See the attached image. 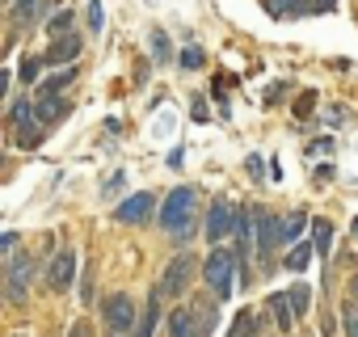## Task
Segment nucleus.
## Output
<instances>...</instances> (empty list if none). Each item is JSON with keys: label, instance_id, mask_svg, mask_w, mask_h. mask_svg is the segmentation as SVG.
I'll return each instance as SVG.
<instances>
[{"label": "nucleus", "instance_id": "obj_1", "mask_svg": "<svg viewBox=\"0 0 358 337\" xmlns=\"http://www.w3.org/2000/svg\"><path fill=\"white\" fill-rule=\"evenodd\" d=\"M194 211H199V190L194 186H177L169 190V199L160 203V228L177 241L186 245L194 236Z\"/></svg>", "mask_w": 358, "mask_h": 337}, {"label": "nucleus", "instance_id": "obj_2", "mask_svg": "<svg viewBox=\"0 0 358 337\" xmlns=\"http://www.w3.org/2000/svg\"><path fill=\"white\" fill-rule=\"evenodd\" d=\"M236 266H241V257H236L232 249H220V245H215L211 257L203 261V278H207V287L215 291V299H228V295L236 291V274H232Z\"/></svg>", "mask_w": 358, "mask_h": 337}, {"label": "nucleus", "instance_id": "obj_3", "mask_svg": "<svg viewBox=\"0 0 358 337\" xmlns=\"http://www.w3.org/2000/svg\"><path fill=\"white\" fill-rule=\"evenodd\" d=\"M30 278H34V253L13 249V253L5 257V295H9V303L26 308V299H30Z\"/></svg>", "mask_w": 358, "mask_h": 337}, {"label": "nucleus", "instance_id": "obj_4", "mask_svg": "<svg viewBox=\"0 0 358 337\" xmlns=\"http://www.w3.org/2000/svg\"><path fill=\"white\" fill-rule=\"evenodd\" d=\"M253 224H257V249H262V261L274 266V253L287 245V241H282V220H278L274 211L253 207Z\"/></svg>", "mask_w": 358, "mask_h": 337}, {"label": "nucleus", "instance_id": "obj_5", "mask_svg": "<svg viewBox=\"0 0 358 337\" xmlns=\"http://www.w3.org/2000/svg\"><path fill=\"white\" fill-rule=\"evenodd\" d=\"M101 312H106V324H110V329H118V333H135V329H139V316H143V312L135 308V299H131V295H122V291H118V295H110V299L101 303Z\"/></svg>", "mask_w": 358, "mask_h": 337}, {"label": "nucleus", "instance_id": "obj_6", "mask_svg": "<svg viewBox=\"0 0 358 337\" xmlns=\"http://www.w3.org/2000/svg\"><path fill=\"white\" fill-rule=\"evenodd\" d=\"M190 278H194V257L182 253V257L169 261V270H164V278H160V291H169V299H177V295H186Z\"/></svg>", "mask_w": 358, "mask_h": 337}, {"label": "nucleus", "instance_id": "obj_7", "mask_svg": "<svg viewBox=\"0 0 358 337\" xmlns=\"http://www.w3.org/2000/svg\"><path fill=\"white\" fill-rule=\"evenodd\" d=\"M232 224H236V207L228 199H215L211 211H207V241L220 245L224 236H232Z\"/></svg>", "mask_w": 358, "mask_h": 337}, {"label": "nucleus", "instance_id": "obj_8", "mask_svg": "<svg viewBox=\"0 0 358 337\" xmlns=\"http://www.w3.org/2000/svg\"><path fill=\"white\" fill-rule=\"evenodd\" d=\"M152 211H156V194L139 190V194H131V199H122V203L114 207V220H118V224H143Z\"/></svg>", "mask_w": 358, "mask_h": 337}, {"label": "nucleus", "instance_id": "obj_9", "mask_svg": "<svg viewBox=\"0 0 358 337\" xmlns=\"http://www.w3.org/2000/svg\"><path fill=\"white\" fill-rule=\"evenodd\" d=\"M72 282H76V253L72 249H59L51 257V266H47V287L51 291H68Z\"/></svg>", "mask_w": 358, "mask_h": 337}, {"label": "nucleus", "instance_id": "obj_10", "mask_svg": "<svg viewBox=\"0 0 358 337\" xmlns=\"http://www.w3.org/2000/svg\"><path fill=\"white\" fill-rule=\"evenodd\" d=\"M169 337H203V324L194 316V303H182L169 312Z\"/></svg>", "mask_w": 358, "mask_h": 337}, {"label": "nucleus", "instance_id": "obj_11", "mask_svg": "<svg viewBox=\"0 0 358 337\" xmlns=\"http://www.w3.org/2000/svg\"><path fill=\"white\" fill-rule=\"evenodd\" d=\"M34 110H38V118H43L47 127H55L59 118H68V110H72V101H68L64 93H38V101H34Z\"/></svg>", "mask_w": 358, "mask_h": 337}, {"label": "nucleus", "instance_id": "obj_12", "mask_svg": "<svg viewBox=\"0 0 358 337\" xmlns=\"http://www.w3.org/2000/svg\"><path fill=\"white\" fill-rule=\"evenodd\" d=\"M76 55H80V38L76 34H55V43L47 47V64H59V68L76 64Z\"/></svg>", "mask_w": 358, "mask_h": 337}, {"label": "nucleus", "instance_id": "obj_13", "mask_svg": "<svg viewBox=\"0 0 358 337\" xmlns=\"http://www.w3.org/2000/svg\"><path fill=\"white\" fill-rule=\"evenodd\" d=\"M43 139H47V122H43V118H30V122L13 127V148H26V152H34Z\"/></svg>", "mask_w": 358, "mask_h": 337}, {"label": "nucleus", "instance_id": "obj_14", "mask_svg": "<svg viewBox=\"0 0 358 337\" xmlns=\"http://www.w3.org/2000/svg\"><path fill=\"white\" fill-rule=\"evenodd\" d=\"M270 312H274V324L282 333H291V324L299 320L295 316V303H291V291H270Z\"/></svg>", "mask_w": 358, "mask_h": 337}, {"label": "nucleus", "instance_id": "obj_15", "mask_svg": "<svg viewBox=\"0 0 358 337\" xmlns=\"http://www.w3.org/2000/svg\"><path fill=\"white\" fill-rule=\"evenodd\" d=\"M160 282L152 287V295H148V303H143V316H139V329H135V337H156V324H160Z\"/></svg>", "mask_w": 358, "mask_h": 337}, {"label": "nucleus", "instance_id": "obj_16", "mask_svg": "<svg viewBox=\"0 0 358 337\" xmlns=\"http://www.w3.org/2000/svg\"><path fill=\"white\" fill-rule=\"evenodd\" d=\"M312 253H316V245H312V241H299V245H291V249H287V257H282V270H291V274H303V270H308V261H312Z\"/></svg>", "mask_w": 358, "mask_h": 337}, {"label": "nucleus", "instance_id": "obj_17", "mask_svg": "<svg viewBox=\"0 0 358 337\" xmlns=\"http://www.w3.org/2000/svg\"><path fill=\"white\" fill-rule=\"evenodd\" d=\"M194 316L203 324V337H211L220 324V299H194Z\"/></svg>", "mask_w": 358, "mask_h": 337}, {"label": "nucleus", "instance_id": "obj_18", "mask_svg": "<svg viewBox=\"0 0 358 337\" xmlns=\"http://www.w3.org/2000/svg\"><path fill=\"white\" fill-rule=\"evenodd\" d=\"M257 329H262L257 312H253V308H241L236 320H232V329H228V337H257Z\"/></svg>", "mask_w": 358, "mask_h": 337}, {"label": "nucleus", "instance_id": "obj_19", "mask_svg": "<svg viewBox=\"0 0 358 337\" xmlns=\"http://www.w3.org/2000/svg\"><path fill=\"white\" fill-rule=\"evenodd\" d=\"M55 0H13V22L17 26H26V22H34L43 9H51Z\"/></svg>", "mask_w": 358, "mask_h": 337}, {"label": "nucleus", "instance_id": "obj_20", "mask_svg": "<svg viewBox=\"0 0 358 337\" xmlns=\"http://www.w3.org/2000/svg\"><path fill=\"white\" fill-rule=\"evenodd\" d=\"M303 228H312V220H308L303 211H291V215H282V241H287V245H299Z\"/></svg>", "mask_w": 358, "mask_h": 337}, {"label": "nucleus", "instance_id": "obj_21", "mask_svg": "<svg viewBox=\"0 0 358 337\" xmlns=\"http://www.w3.org/2000/svg\"><path fill=\"white\" fill-rule=\"evenodd\" d=\"M312 245H316L320 257L333 253V224H329V220H312Z\"/></svg>", "mask_w": 358, "mask_h": 337}, {"label": "nucleus", "instance_id": "obj_22", "mask_svg": "<svg viewBox=\"0 0 358 337\" xmlns=\"http://www.w3.org/2000/svg\"><path fill=\"white\" fill-rule=\"evenodd\" d=\"M76 80V68L68 64V68H59L55 76H47V80H38V93H59V89H68Z\"/></svg>", "mask_w": 358, "mask_h": 337}, {"label": "nucleus", "instance_id": "obj_23", "mask_svg": "<svg viewBox=\"0 0 358 337\" xmlns=\"http://www.w3.org/2000/svg\"><path fill=\"white\" fill-rule=\"evenodd\" d=\"M43 64H47V55H26V59H22V68H17V76L34 85V80H43Z\"/></svg>", "mask_w": 358, "mask_h": 337}, {"label": "nucleus", "instance_id": "obj_24", "mask_svg": "<svg viewBox=\"0 0 358 337\" xmlns=\"http://www.w3.org/2000/svg\"><path fill=\"white\" fill-rule=\"evenodd\" d=\"M30 118H38L34 101H22V97H17V101L9 106V122H13V127H22V122H30Z\"/></svg>", "mask_w": 358, "mask_h": 337}, {"label": "nucleus", "instance_id": "obj_25", "mask_svg": "<svg viewBox=\"0 0 358 337\" xmlns=\"http://www.w3.org/2000/svg\"><path fill=\"white\" fill-rule=\"evenodd\" d=\"M291 303H295V316H303V312L312 308V287H308V282H295V287H291Z\"/></svg>", "mask_w": 358, "mask_h": 337}, {"label": "nucleus", "instance_id": "obj_26", "mask_svg": "<svg viewBox=\"0 0 358 337\" xmlns=\"http://www.w3.org/2000/svg\"><path fill=\"white\" fill-rule=\"evenodd\" d=\"M177 64H182V72H199V68H203V47H194V43H190L182 55H177Z\"/></svg>", "mask_w": 358, "mask_h": 337}, {"label": "nucleus", "instance_id": "obj_27", "mask_svg": "<svg viewBox=\"0 0 358 337\" xmlns=\"http://www.w3.org/2000/svg\"><path fill=\"white\" fill-rule=\"evenodd\" d=\"M152 55H156V64H169L173 47H169V34L164 30H152Z\"/></svg>", "mask_w": 358, "mask_h": 337}, {"label": "nucleus", "instance_id": "obj_28", "mask_svg": "<svg viewBox=\"0 0 358 337\" xmlns=\"http://www.w3.org/2000/svg\"><path fill=\"white\" fill-rule=\"evenodd\" d=\"M68 26H72V9H55V13H51V22H47V34L55 38V34H64Z\"/></svg>", "mask_w": 358, "mask_h": 337}, {"label": "nucleus", "instance_id": "obj_29", "mask_svg": "<svg viewBox=\"0 0 358 337\" xmlns=\"http://www.w3.org/2000/svg\"><path fill=\"white\" fill-rule=\"evenodd\" d=\"M341 320H345V337H358V299H350L341 308Z\"/></svg>", "mask_w": 358, "mask_h": 337}, {"label": "nucleus", "instance_id": "obj_30", "mask_svg": "<svg viewBox=\"0 0 358 337\" xmlns=\"http://www.w3.org/2000/svg\"><path fill=\"white\" fill-rule=\"evenodd\" d=\"M266 5H270L274 17H287V13H299V9H303L299 0H266Z\"/></svg>", "mask_w": 358, "mask_h": 337}, {"label": "nucleus", "instance_id": "obj_31", "mask_svg": "<svg viewBox=\"0 0 358 337\" xmlns=\"http://www.w3.org/2000/svg\"><path fill=\"white\" fill-rule=\"evenodd\" d=\"M312 110H316V93H299V97H295V114H299V118H308Z\"/></svg>", "mask_w": 358, "mask_h": 337}, {"label": "nucleus", "instance_id": "obj_32", "mask_svg": "<svg viewBox=\"0 0 358 337\" xmlns=\"http://www.w3.org/2000/svg\"><path fill=\"white\" fill-rule=\"evenodd\" d=\"M245 168H249V178H253V182H262V178H266V160H262V156H249V160H245Z\"/></svg>", "mask_w": 358, "mask_h": 337}, {"label": "nucleus", "instance_id": "obj_33", "mask_svg": "<svg viewBox=\"0 0 358 337\" xmlns=\"http://www.w3.org/2000/svg\"><path fill=\"white\" fill-rule=\"evenodd\" d=\"M89 26H93V30H101V26H106V13H101V0H93V5H89Z\"/></svg>", "mask_w": 358, "mask_h": 337}, {"label": "nucleus", "instance_id": "obj_34", "mask_svg": "<svg viewBox=\"0 0 358 337\" xmlns=\"http://www.w3.org/2000/svg\"><path fill=\"white\" fill-rule=\"evenodd\" d=\"M190 118H194V122H207V118H211V110H207V101H203V97H194V106H190Z\"/></svg>", "mask_w": 358, "mask_h": 337}, {"label": "nucleus", "instance_id": "obj_35", "mask_svg": "<svg viewBox=\"0 0 358 337\" xmlns=\"http://www.w3.org/2000/svg\"><path fill=\"white\" fill-rule=\"evenodd\" d=\"M80 299L93 303V274H89V270H85V278H80Z\"/></svg>", "mask_w": 358, "mask_h": 337}, {"label": "nucleus", "instance_id": "obj_36", "mask_svg": "<svg viewBox=\"0 0 358 337\" xmlns=\"http://www.w3.org/2000/svg\"><path fill=\"white\" fill-rule=\"evenodd\" d=\"M0 249H5V257L17 249V232H5V236H0Z\"/></svg>", "mask_w": 358, "mask_h": 337}, {"label": "nucleus", "instance_id": "obj_37", "mask_svg": "<svg viewBox=\"0 0 358 337\" xmlns=\"http://www.w3.org/2000/svg\"><path fill=\"white\" fill-rule=\"evenodd\" d=\"M68 337H89V324H85V320H76V324L68 329Z\"/></svg>", "mask_w": 358, "mask_h": 337}, {"label": "nucleus", "instance_id": "obj_38", "mask_svg": "<svg viewBox=\"0 0 358 337\" xmlns=\"http://www.w3.org/2000/svg\"><path fill=\"white\" fill-rule=\"evenodd\" d=\"M337 9V0H316V13H333Z\"/></svg>", "mask_w": 358, "mask_h": 337}, {"label": "nucleus", "instance_id": "obj_39", "mask_svg": "<svg viewBox=\"0 0 358 337\" xmlns=\"http://www.w3.org/2000/svg\"><path fill=\"white\" fill-rule=\"evenodd\" d=\"M350 295H354V299H358V274H354V282H350Z\"/></svg>", "mask_w": 358, "mask_h": 337}, {"label": "nucleus", "instance_id": "obj_40", "mask_svg": "<svg viewBox=\"0 0 358 337\" xmlns=\"http://www.w3.org/2000/svg\"><path fill=\"white\" fill-rule=\"evenodd\" d=\"M110 337H122V333H118V329H110Z\"/></svg>", "mask_w": 358, "mask_h": 337}, {"label": "nucleus", "instance_id": "obj_41", "mask_svg": "<svg viewBox=\"0 0 358 337\" xmlns=\"http://www.w3.org/2000/svg\"><path fill=\"white\" fill-rule=\"evenodd\" d=\"M354 236H358V215H354Z\"/></svg>", "mask_w": 358, "mask_h": 337}, {"label": "nucleus", "instance_id": "obj_42", "mask_svg": "<svg viewBox=\"0 0 358 337\" xmlns=\"http://www.w3.org/2000/svg\"><path fill=\"white\" fill-rule=\"evenodd\" d=\"M13 337H26V333H13Z\"/></svg>", "mask_w": 358, "mask_h": 337}]
</instances>
